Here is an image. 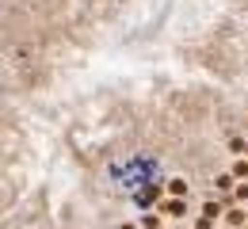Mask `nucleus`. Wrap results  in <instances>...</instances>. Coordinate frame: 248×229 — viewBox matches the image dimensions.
Here are the masks:
<instances>
[{"mask_svg":"<svg viewBox=\"0 0 248 229\" xmlns=\"http://www.w3.org/2000/svg\"><path fill=\"white\" fill-rule=\"evenodd\" d=\"M164 210H168V214H172V218H184V202H180V198H172V202H164Z\"/></svg>","mask_w":248,"mask_h":229,"instance_id":"nucleus-2","label":"nucleus"},{"mask_svg":"<svg viewBox=\"0 0 248 229\" xmlns=\"http://www.w3.org/2000/svg\"><path fill=\"white\" fill-rule=\"evenodd\" d=\"M225 222H229V226H245V210H229Z\"/></svg>","mask_w":248,"mask_h":229,"instance_id":"nucleus-4","label":"nucleus"},{"mask_svg":"<svg viewBox=\"0 0 248 229\" xmlns=\"http://www.w3.org/2000/svg\"><path fill=\"white\" fill-rule=\"evenodd\" d=\"M141 226H145V229H156V226H160V218H156V214H145V222H141Z\"/></svg>","mask_w":248,"mask_h":229,"instance_id":"nucleus-7","label":"nucleus"},{"mask_svg":"<svg viewBox=\"0 0 248 229\" xmlns=\"http://www.w3.org/2000/svg\"><path fill=\"white\" fill-rule=\"evenodd\" d=\"M214 183H217V191H229V187H233V176H217Z\"/></svg>","mask_w":248,"mask_h":229,"instance_id":"nucleus-6","label":"nucleus"},{"mask_svg":"<svg viewBox=\"0 0 248 229\" xmlns=\"http://www.w3.org/2000/svg\"><path fill=\"white\" fill-rule=\"evenodd\" d=\"M123 229H134V226H123Z\"/></svg>","mask_w":248,"mask_h":229,"instance_id":"nucleus-9","label":"nucleus"},{"mask_svg":"<svg viewBox=\"0 0 248 229\" xmlns=\"http://www.w3.org/2000/svg\"><path fill=\"white\" fill-rule=\"evenodd\" d=\"M168 191L180 198V195H187V191H191V183H187V180H168Z\"/></svg>","mask_w":248,"mask_h":229,"instance_id":"nucleus-1","label":"nucleus"},{"mask_svg":"<svg viewBox=\"0 0 248 229\" xmlns=\"http://www.w3.org/2000/svg\"><path fill=\"white\" fill-rule=\"evenodd\" d=\"M233 176H237V180H245V176H248V161H237V164H233Z\"/></svg>","mask_w":248,"mask_h":229,"instance_id":"nucleus-5","label":"nucleus"},{"mask_svg":"<svg viewBox=\"0 0 248 229\" xmlns=\"http://www.w3.org/2000/svg\"><path fill=\"white\" fill-rule=\"evenodd\" d=\"M217 214H221V206H217L214 198H210V202H202V218H210V222H214Z\"/></svg>","mask_w":248,"mask_h":229,"instance_id":"nucleus-3","label":"nucleus"},{"mask_svg":"<svg viewBox=\"0 0 248 229\" xmlns=\"http://www.w3.org/2000/svg\"><path fill=\"white\" fill-rule=\"evenodd\" d=\"M237 202H248V183H241V187H237Z\"/></svg>","mask_w":248,"mask_h":229,"instance_id":"nucleus-8","label":"nucleus"}]
</instances>
